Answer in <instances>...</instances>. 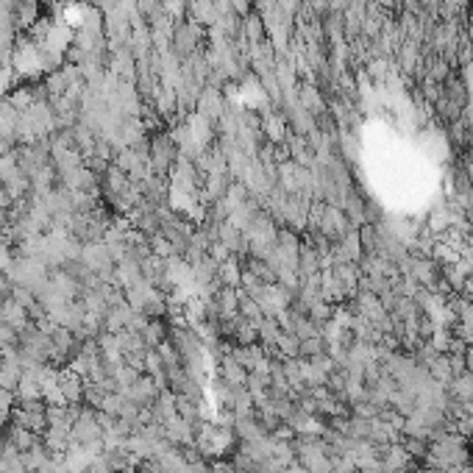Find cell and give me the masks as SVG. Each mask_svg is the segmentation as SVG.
<instances>
[{"instance_id": "obj_1", "label": "cell", "mask_w": 473, "mask_h": 473, "mask_svg": "<svg viewBox=\"0 0 473 473\" xmlns=\"http://www.w3.org/2000/svg\"><path fill=\"white\" fill-rule=\"evenodd\" d=\"M131 404H137L139 409H150L153 404H156V398H159V384L153 381V376H148V373H142L131 387H126V390H120Z\"/></svg>"}, {"instance_id": "obj_2", "label": "cell", "mask_w": 473, "mask_h": 473, "mask_svg": "<svg viewBox=\"0 0 473 473\" xmlns=\"http://www.w3.org/2000/svg\"><path fill=\"white\" fill-rule=\"evenodd\" d=\"M0 323H6L9 329H15L17 334L31 323V315L26 307H20L15 298H6L3 304H0Z\"/></svg>"}, {"instance_id": "obj_3", "label": "cell", "mask_w": 473, "mask_h": 473, "mask_svg": "<svg viewBox=\"0 0 473 473\" xmlns=\"http://www.w3.org/2000/svg\"><path fill=\"white\" fill-rule=\"evenodd\" d=\"M173 159H175V150H173L170 139L167 137L153 139V145H150V167H156L159 173H170Z\"/></svg>"}, {"instance_id": "obj_4", "label": "cell", "mask_w": 473, "mask_h": 473, "mask_svg": "<svg viewBox=\"0 0 473 473\" xmlns=\"http://www.w3.org/2000/svg\"><path fill=\"white\" fill-rule=\"evenodd\" d=\"M42 442H45V448L51 454H64L70 448L73 437H70V429L67 426H48L45 434H42Z\"/></svg>"}, {"instance_id": "obj_5", "label": "cell", "mask_w": 473, "mask_h": 473, "mask_svg": "<svg viewBox=\"0 0 473 473\" xmlns=\"http://www.w3.org/2000/svg\"><path fill=\"white\" fill-rule=\"evenodd\" d=\"M276 348H282V354L284 356H293V354H298V340L293 337V334H279V340H276Z\"/></svg>"}]
</instances>
